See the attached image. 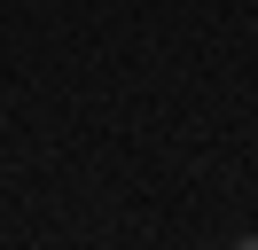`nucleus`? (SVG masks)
Returning <instances> with one entry per match:
<instances>
[{"mask_svg": "<svg viewBox=\"0 0 258 250\" xmlns=\"http://www.w3.org/2000/svg\"><path fill=\"white\" fill-rule=\"evenodd\" d=\"M227 250H258V234H242V242H227Z\"/></svg>", "mask_w": 258, "mask_h": 250, "instance_id": "obj_1", "label": "nucleus"}]
</instances>
